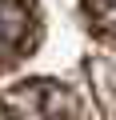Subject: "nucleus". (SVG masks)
I'll return each mask as SVG.
<instances>
[{
    "mask_svg": "<svg viewBox=\"0 0 116 120\" xmlns=\"http://www.w3.org/2000/svg\"><path fill=\"white\" fill-rule=\"evenodd\" d=\"M80 12L100 40H116V0H80Z\"/></svg>",
    "mask_w": 116,
    "mask_h": 120,
    "instance_id": "nucleus-3",
    "label": "nucleus"
},
{
    "mask_svg": "<svg viewBox=\"0 0 116 120\" xmlns=\"http://www.w3.org/2000/svg\"><path fill=\"white\" fill-rule=\"evenodd\" d=\"M40 24L28 0H0V72L20 64V60L36 48Z\"/></svg>",
    "mask_w": 116,
    "mask_h": 120,
    "instance_id": "nucleus-2",
    "label": "nucleus"
},
{
    "mask_svg": "<svg viewBox=\"0 0 116 120\" xmlns=\"http://www.w3.org/2000/svg\"><path fill=\"white\" fill-rule=\"evenodd\" d=\"M0 120H80V100L60 80L32 76L0 96Z\"/></svg>",
    "mask_w": 116,
    "mask_h": 120,
    "instance_id": "nucleus-1",
    "label": "nucleus"
}]
</instances>
